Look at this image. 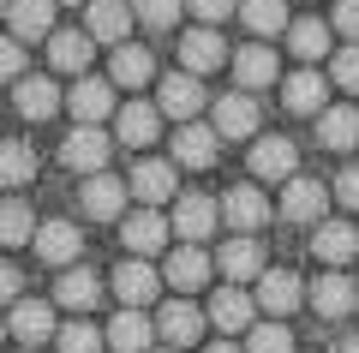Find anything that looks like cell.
<instances>
[{
  "label": "cell",
  "mask_w": 359,
  "mask_h": 353,
  "mask_svg": "<svg viewBox=\"0 0 359 353\" xmlns=\"http://www.w3.org/2000/svg\"><path fill=\"white\" fill-rule=\"evenodd\" d=\"M306 300H311V312H318V317H347L359 305V288L341 276V269H323V276L306 288Z\"/></svg>",
  "instance_id": "cell-20"
},
{
  "label": "cell",
  "mask_w": 359,
  "mask_h": 353,
  "mask_svg": "<svg viewBox=\"0 0 359 353\" xmlns=\"http://www.w3.org/2000/svg\"><path fill=\"white\" fill-rule=\"evenodd\" d=\"M282 102L294 114H323V72H311V66H306V72H294L282 84Z\"/></svg>",
  "instance_id": "cell-37"
},
{
  "label": "cell",
  "mask_w": 359,
  "mask_h": 353,
  "mask_svg": "<svg viewBox=\"0 0 359 353\" xmlns=\"http://www.w3.org/2000/svg\"><path fill=\"white\" fill-rule=\"evenodd\" d=\"M216 108V138H252L257 132V120H264V108H257V96H245V90H233V96H216L210 102Z\"/></svg>",
  "instance_id": "cell-12"
},
{
  "label": "cell",
  "mask_w": 359,
  "mask_h": 353,
  "mask_svg": "<svg viewBox=\"0 0 359 353\" xmlns=\"http://www.w3.org/2000/svg\"><path fill=\"white\" fill-rule=\"evenodd\" d=\"M84 36L120 48V42L132 36V0H90L84 6Z\"/></svg>",
  "instance_id": "cell-8"
},
{
  "label": "cell",
  "mask_w": 359,
  "mask_h": 353,
  "mask_svg": "<svg viewBox=\"0 0 359 353\" xmlns=\"http://www.w3.org/2000/svg\"><path fill=\"white\" fill-rule=\"evenodd\" d=\"M323 204H330V192H323V180H287L282 186V215L287 222H323Z\"/></svg>",
  "instance_id": "cell-25"
},
{
  "label": "cell",
  "mask_w": 359,
  "mask_h": 353,
  "mask_svg": "<svg viewBox=\"0 0 359 353\" xmlns=\"http://www.w3.org/2000/svg\"><path fill=\"white\" fill-rule=\"evenodd\" d=\"M204 317L222 329V335H240V329H252L257 300H252L245 288H233V281H228V288H216V293H210V312H204Z\"/></svg>",
  "instance_id": "cell-15"
},
{
  "label": "cell",
  "mask_w": 359,
  "mask_h": 353,
  "mask_svg": "<svg viewBox=\"0 0 359 353\" xmlns=\"http://www.w3.org/2000/svg\"><path fill=\"white\" fill-rule=\"evenodd\" d=\"M252 300L264 305L276 324H287V317L299 312V300H306V281H299L294 269H264V276H257V293H252Z\"/></svg>",
  "instance_id": "cell-5"
},
{
  "label": "cell",
  "mask_w": 359,
  "mask_h": 353,
  "mask_svg": "<svg viewBox=\"0 0 359 353\" xmlns=\"http://www.w3.org/2000/svg\"><path fill=\"white\" fill-rule=\"evenodd\" d=\"M311 258L330 269H347L359 258V227L353 222H318V234H311Z\"/></svg>",
  "instance_id": "cell-14"
},
{
  "label": "cell",
  "mask_w": 359,
  "mask_h": 353,
  "mask_svg": "<svg viewBox=\"0 0 359 353\" xmlns=\"http://www.w3.org/2000/svg\"><path fill=\"white\" fill-rule=\"evenodd\" d=\"M18 114H25V120H48V114H60V90H54V78H18Z\"/></svg>",
  "instance_id": "cell-33"
},
{
  "label": "cell",
  "mask_w": 359,
  "mask_h": 353,
  "mask_svg": "<svg viewBox=\"0 0 359 353\" xmlns=\"http://www.w3.org/2000/svg\"><path fill=\"white\" fill-rule=\"evenodd\" d=\"M180 6H186V0H132V18H138L144 30H174Z\"/></svg>",
  "instance_id": "cell-41"
},
{
  "label": "cell",
  "mask_w": 359,
  "mask_h": 353,
  "mask_svg": "<svg viewBox=\"0 0 359 353\" xmlns=\"http://www.w3.org/2000/svg\"><path fill=\"white\" fill-rule=\"evenodd\" d=\"M204 324H210V317L198 312L192 300H162V312H156V335H162L168 347H198Z\"/></svg>",
  "instance_id": "cell-9"
},
{
  "label": "cell",
  "mask_w": 359,
  "mask_h": 353,
  "mask_svg": "<svg viewBox=\"0 0 359 353\" xmlns=\"http://www.w3.org/2000/svg\"><path fill=\"white\" fill-rule=\"evenodd\" d=\"M353 312H359V305H353Z\"/></svg>",
  "instance_id": "cell-55"
},
{
  "label": "cell",
  "mask_w": 359,
  "mask_h": 353,
  "mask_svg": "<svg viewBox=\"0 0 359 353\" xmlns=\"http://www.w3.org/2000/svg\"><path fill=\"white\" fill-rule=\"evenodd\" d=\"M330 30H341L347 42H359V0H335V18H330Z\"/></svg>",
  "instance_id": "cell-44"
},
{
  "label": "cell",
  "mask_w": 359,
  "mask_h": 353,
  "mask_svg": "<svg viewBox=\"0 0 359 353\" xmlns=\"http://www.w3.org/2000/svg\"><path fill=\"white\" fill-rule=\"evenodd\" d=\"M36 240V215L25 198H0V246H30Z\"/></svg>",
  "instance_id": "cell-36"
},
{
  "label": "cell",
  "mask_w": 359,
  "mask_h": 353,
  "mask_svg": "<svg viewBox=\"0 0 359 353\" xmlns=\"http://www.w3.org/2000/svg\"><path fill=\"white\" fill-rule=\"evenodd\" d=\"M180 186L174 162H162V156H150V162H132V180H126V198H138L144 210H156V204H168Z\"/></svg>",
  "instance_id": "cell-7"
},
{
  "label": "cell",
  "mask_w": 359,
  "mask_h": 353,
  "mask_svg": "<svg viewBox=\"0 0 359 353\" xmlns=\"http://www.w3.org/2000/svg\"><path fill=\"white\" fill-rule=\"evenodd\" d=\"M156 132H162V108L156 102H120L114 108V138L132 144V150H144V144H156Z\"/></svg>",
  "instance_id": "cell-13"
},
{
  "label": "cell",
  "mask_w": 359,
  "mask_h": 353,
  "mask_svg": "<svg viewBox=\"0 0 359 353\" xmlns=\"http://www.w3.org/2000/svg\"><path fill=\"white\" fill-rule=\"evenodd\" d=\"M216 66H228V42H222L210 25H198V30L180 36V72L204 78V72H216Z\"/></svg>",
  "instance_id": "cell-11"
},
{
  "label": "cell",
  "mask_w": 359,
  "mask_h": 353,
  "mask_svg": "<svg viewBox=\"0 0 359 353\" xmlns=\"http://www.w3.org/2000/svg\"><path fill=\"white\" fill-rule=\"evenodd\" d=\"M0 341H6V317H0Z\"/></svg>",
  "instance_id": "cell-52"
},
{
  "label": "cell",
  "mask_w": 359,
  "mask_h": 353,
  "mask_svg": "<svg viewBox=\"0 0 359 353\" xmlns=\"http://www.w3.org/2000/svg\"><path fill=\"white\" fill-rule=\"evenodd\" d=\"M216 222H222V204H216V198H204V192H186V198L174 204V215H168V227L180 234V246L210 240V234H216Z\"/></svg>",
  "instance_id": "cell-2"
},
{
  "label": "cell",
  "mask_w": 359,
  "mask_h": 353,
  "mask_svg": "<svg viewBox=\"0 0 359 353\" xmlns=\"http://www.w3.org/2000/svg\"><path fill=\"white\" fill-rule=\"evenodd\" d=\"M216 269L233 281V288H240V281H257V276H264V246L240 234V240H228V246L216 252Z\"/></svg>",
  "instance_id": "cell-26"
},
{
  "label": "cell",
  "mask_w": 359,
  "mask_h": 353,
  "mask_svg": "<svg viewBox=\"0 0 359 353\" xmlns=\"http://www.w3.org/2000/svg\"><path fill=\"white\" fill-rule=\"evenodd\" d=\"M341 353H359V335H347V341H341Z\"/></svg>",
  "instance_id": "cell-49"
},
{
  "label": "cell",
  "mask_w": 359,
  "mask_h": 353,
  "mask_svg": "<svg viewBox=\"0 0 359 353\" xmlns=\"http://www.w3.org/2000/svg\"><path fill=\"white\" fill-rule=\"evenodd\" d=\"M30 180H36V150L6 138L0 144V186H30Z\"/></svg>",
  "instance_id": "cell-38"
},
{
  "label": "cell",
  "mask_w": 359,
  "mask_h": 353,
  "mask_svg": "<svg viewBox=\"0 0 359 353\" xmlns=\"http://www.w3.org/2000/svg\"><path fill=\"white\" fill-rule=\"evenodd\" d=\"M330 78H335L341 90H353V96H359V42H353V48H341V54L330 60Z\"/></svg>",
  "instance_id": "cell-42"
},
{
  "label": "cell",
  "mask_w": 359,
  "mask_h": 353,
  "mask_svg": "<svg viewBox=\"0 0 359 353\" xmlns=\"http://www.w3.org/2000/svg\"><path fill=\"white\" fill-rule=\"evenodd\" d=\"M13 42H48L54 36V0H6Z\"/></svg>",
  "instance_id": "cell-22"
},
{
  "label": "cell",
  "mask_w": 359,
  "mask_h": 353,
  "mask_svg": "<svg viewBox=\"0 0 359 353\" xmlns=\"http://www.w3.org/2000/svg\"><path fill=\"white\" fill-rule=\"evenodd\" d=\"M66 108H72L78 126H102L120 102H114V84H108V78H90V72H84V78L72 84V96H66Z\"/></svg>",
  "instance_id": "cell-10"
},
{
  "label": "cell",
  "mask_w": 359,
  "mask_h": 353,
  "mask_svg": "<svg viewBox=\"0 0 359 353\" xmlns=\"http://www.w3.org/2000/svg\"><path fill=\"white\" fill-rule=\"evenodd\" d=\"M216 126H198V120H186V126L174 132V168H210L216 162Z\"/></svg>",
  "instance_id": "cell-24"
},
{
  "label": "cell",
  "mask_w": 359,
  "mask_h": 353,
  "mask_svg": "<svg viewBox=\"0 0 359 353\" xmlns=\"http://www.w3.org/2000/svg\"><path fill=\"white\" fill-rule=\"evenodd\" d=\"M252 174L257 180H294L299 174V150H294V138H282V132H276V138H257L252 144Z\"/></svg>",
  "instance_id": "cell-19"
},
{
  "label": "cell",
  "mask_w": 359,
  "mask_h": 353,
  "mask_svg": "<svg viewBox=\"0 0 359 353\" xmlns=\"http://www.w3.org/2000/svg\"><path fill=\"white\" fill-rule=\"evenodd\" d=\"M102 300V281L90 276V269H60V281H54V305H66V312H90V305Z\"/></svg>",
  "instance_id": "cell-29"
},
{
  "label": "cell",
  "mask_w": 359,
  "mask_h": 353,
  "mask_svg": "<svg viewBox=\"0 0 359 353\" xmlns=\"http://www.w3.org/2000/svg\"><path fill=\"white\" fill-rule=\"evenodd\" d=\"M330 36L335 30L323 25V18H294V25H287V48H294L299 60H323V54H330Z\"/></svg>",
  "instance_id": "cell-35"
},
{
  "label": "cell",
  "mask_w": 359,
  "mask_h": 353,
  "mask_svg": "<svg viewBox=\"0 0 359 353\" xmlns=\"http://www.w3.org/2000/svg\"><path fill=\"white\" fill-rule=\"evenodd\" d=\"M30 246H36V258H42V264H54V269H72V264H78V252H84V234H78L72 222H42Z\"/></svg>",
  "instance_id": "cell-17"
},
{
  "label": "cell",
  "mask_w": 359,
  "mask_h": 353,
  "mask_svg": "<svg viewBox=\"0 0 359 353\" xmlns=\"http://www.w3.org/2000/svg\"><path fill=\"white\" fill-rule=\"evenodd\" d=\"M318 144H323V150H353V144H359V108H353V102L318 114Z\"/></svg>",
  "instance_id": "cell-28"
},
{
  "label": "cell",
  "mask_w": 359,
  "mask_h": 353,
  "mask_svg": "<svg viewBox=\"0 0 359 353\" xmlns=\"http://www.w3.org/2000/svg\"><path fill=\"white\" fill-rule=\"evenodd\" d=\"M108 156H114V138H108L102 126H72L60 144V162L72 168V174H108Z\"/></svg>",
  "instance_id": "cell-1"
},
{
  "label": "cell",
  "mask_w": 359,
  "mask_h": 353,
  "mask_svg": "<svg viewBox=\"0 0 359 353\" xmlns=\"http://www.w3.org/2000/svg\"><path fill=\"white\" fill-rule=\"evenodd\" d=\"M186 6H192V13H198V25H210V30H216L222 18L233 13V0H186Z\"/></svg>",
  "instance_id": "cell-45"
},
{
  "label": "cell",
  "mask_w": 359,
  "mask_h": 353,
  "mask_svg": "<svg viewBox=\"0 0 359 353\" xmlns=\"http://www.w3.org/2000/svg\"><path fill=\"white\" fill-rule=\"evenodd\" d=\"M18 353H30V347H18Z\"/></svg>",
  "instance_id": "cell-54"
},
{
  "label": "cell",
  "mask_w": 359,
  "mask_h": 353,
  "mask_svg": "<svg viewBox=\"0 0 359 353\" xmlns=\"http://www.w3.org/2000/svg\"><path fill=\"white\" fill-rule=\"evenodd\" d=\"M0 18H6V0H0Z\"/></svg>",
  "instance_id": "cell-53"
},
{
  "label": "cell",
  "mask_w": 359,
  "mask_h": 353,
  "mask_svg": "<svg viewBox=\"0 0 359 353\" xmlns=\"http://www.w3.org/2000/svg\"><path fill=\"white\" fill-rule=\"evenodd\" d=\"M0 305H18V269L0 264Z\"/></svg>",
  "instance_id": "cell-47"
},
{
  "label": "cell",
  "mask_w": 359,
  "mask_h": 353,
  "mask_svg": "<svg viewBox=\"0 0 359 353\" xmlns=\"http://www.w3.org/2000/svg\"><path fill=\"white\" fill-rule=\"evenodd\" d=\"M54 341H60V353H108V335L96 324H84V317H78V324H60Z\"/></svg>",
  "instance_id": "cell-40"
},
{
  "label": "cell",
  "mask_w": 359,
  "mask_h": 353,
  "mask_svg": "<svg viewBox=\"0 0 359 353\" xmlns=\"http://www.w3.org/2000/svg\"><path fill=\"white\" fill-rule=\"evenodd\" d=\"M54 6H90V0H54Z\"/></svg>",
  "instance_id": "cell-50"
},
{
  "label": "cell",
  "mask_w": 359,
  "mask_h": 353,
  "mask_svg": "<svg viewBox=\"0 0 359 353\" xmlns=\"http://www.w3.org/2000/svg\"><path fill=\"white\" fill-rule=\"evenodd\" d=\"M204 353H245V347H233V341H216V347H204Z\"/></svg>",
  "instance_id": "cell-48"
},
{
  "label": "cell",
  "mask_w": 359,
  "mask_h": 353,
  "mask_svg": "<svg viewBox=\"0 0 359 353\" xmlns=\"http://www.w3.org/2000/svg\"><path fill=\"white\" fill-rule=\"evenodd\" d=\"M150 353H180V347H150Z\"/></svg>",
  "instance_id": "cell-51"
},
{
  "label": "cell",
  "mask_w": 359,
  "mask_h": 353,
  "mask_svg": "<svg viewBox=\"0 0 359 353\" xmlns=\"http://www.w3.org/2000/svg\"><path fill=\"white\" fill-rule=\"evenodd\" d=\"M240 18L252 36H282L294 18H287V0H240Z\"/></svg>",
  "instance_id": "cell-34"
},
{
  "label": "cell",
  "mask_w": 359,
  "mask_h": 353,
  "mask_svg": "<svg viewBox=\"0 0 359 353\" xmlns=\"http://www.w3.org/2000/svg\"><path fill=\"white\" fill-rule=\"evenodd\" d=\"M335 198H341L347 210H359V162L341 168V180H335Z\"/></svg>",
  "instance_id": "cell-46"
},
{
  "label": "cell",
  "mask_w": 359,
  "mask_h": 353,
  "mask_svg": "<svg viewBox=\"0 0 359 353\" xmlns=\"http://www.w3.org/2000/svg\"><path fill=\"white\" fill-rule=\"evenodd\" d=\"M90 54H96V42H90L84 30H54V36H48V60H54V72H78V78H84Z\"/></svg>",
  "instance_id": "cell-30"
},
{
  "label": "cell",
  "mask_w": 359,
  "mask_h": 353,
  "mask_svg": "<svg viewBox=\"0 0 359 353\" xmlns=\"http://www.w3.org/2000/svg\"><path fill=\"white\" fill-rule=\"evenodd\" d=\"M54 305L48 300H18L13 317H6V335H18L25 347H42V341H54Z\"/></svg>",
  "instance_id": "cell-21"
},
{
  "label": "cell",
  "mask_w": 359,
  "mask_h": 353,
  "mask_svg": "<svg viewBox=\"0 0 359 353\" xmlns=\"http://www.w3.org/2000/svg\"><path fill=\"white\" fill-rule=\"evenodd\" d=\"M233 78H240V90L252 96V90L276 84V48H264V42H252V48L233 54Z\"/></svg>",
  "instance_id": "cell-31"
},
{
  "label": "cell",
  "mask_w": 359,
  "mask_h": 353,
  "mask_svg": "<svg viewBox=\"0 0 359 353\" xmlns=\"http://www.w3.org/2000/svg\"><path fill=\"white\" fill-rule=\"evenodd\" d=\"M156 108L186 126V120H198V108H204V84H198L192 72H162L156 78Z\"/></svg>",
  "instance_id": "cell-4"
},
{
  "label": "cell",
  "mask_w": 359,
  "mask_h": 353,
  "mask_svg": "<svg viewBox=\"0 0 359 353\" xmlns=\"http://www.w3.org/2000/svg\"><path fill=\"white\" fill-rule=\"evenodd\" d=\"M294 347H299L294 329L276 324V317H269V324H252V329H245V353H294Z\"/></svg>",
  "instance_id": "cell-39"
},
{
  "label": "cell",
  "mask_w": 359,
  "mask_h": 353,
  "mask_svg": "<svg viewBox=\"0 0 359 353\" xmlns=\"http://www.w3.org/2000/svg\"><path fill=\"white\" fill-rule=\"evenodd\" d=\"M102 335H108V353H150L156 347V324L144 312H120Z\"/></svg>",
  "instance_id": "cell-27"
},
{
  "label": "cell",
  "mask_w": 359,
  "mask_h": 353,
  "mask_svg": "<svg viewBox=\"0 0 359 353\" xmlns=\"http://www.w3.org/2000/svg\"><path fill=\"white\" fill-rule=\"evenodd\" d=\"M78 204H84L90 222H120V215H126V180H114V174H90L84 192H78Z\"/></svg>",
  "instance_id": "cell-16"
},
{
  "label": "cell",
  "mask_w": 359,
  "mask_h": 353,
  "mask_svg": "<svg viewBox=\"0 0 359 353\" xmlns=\"http://www.w3.org/2000/svg\"><path fill=\"white\" fill-rule=\"evenodd\" d=\"M168 234H174V227H168V215L162 210H132V215H120V240H126V252L132 258H156L168 246Z\"/></svg>",
  "instance_id": "cell-6"
},
{
  "label": "cell",
  "mask_w": 359,
  "mask_h": 353,
  "mask_svg": "<svg viewBox=\"0 0 359 353\" xmlns=\"http://www.w3.org/2000/svg\"><path fill=\"white\" fill-rule=\"evenodd\" d=\"M108 72H114V78H108V84L144 90V84H150V78H156V54H150V48H132V42H120V48H114V66H108Z\"/></svg>",
  "instance_id": "cell-32"
},
{
  "label": "cell",
  "mask_w": 359,
  "mask_h": 353,
  "mask_svg": "<svg viewBox=\"0 0 359 353\" xmlns=\"http://www.w3.org/2000/svg\"><path fill=\"white\" fill-rule=\"evenodd\" d=\"M25 78V42L0 36V84H18Z\"/></svg>",
  "instance_id": "cell-43"
},
{
  "label": "cell",
  "mask_w": 359,
  "mask_h": 353,
  "mask_svg": "<svg viewBox=\"0 0 359 353\" xmlns=\"http://www.w3.org/2000/svg\"><path fill=\"white\" fill-rule=\"evenodd\" d=\"M216 204H222V222L240 227V234H257V227L269 222V198L257 186H233L228 198H216Z\"/></svg>",
  "instance_id": "cell-23"
},
{
  "label": "cell",
  "mask_w": 359,
  "mask_h": 353,
  "mask_svg": "<svg viewBox=\"0 0 359 353\" xmlns=\"http://www.w3.org/2000/svg\"><path fill=\"white\" fill-rule=\"evenodd\" d=\"M108 288H114L120 312H144V305L162 293V276L150 269V258H126V264L114 269V281H108Z\"/></svg>",
  "instance_id": "cell-3"
},
{
  "label": "cell",
  "mask_w": 359,
  "mask_h": 353,
  "mask_svg": "<svg viewBox=\"0 0 359 353\" xmlns=\"http://www.w3.org/2000/svg\"><path fill=\"white\" fill-rule=\"evenodd\" d=\"M210 269H216V264H210V252H198V246H180V252H168L162 281L180 293V300H186V293H198V288L210 281Z\"/></svg>",
  "instance_id": "cell-18"
}]
</instances>
